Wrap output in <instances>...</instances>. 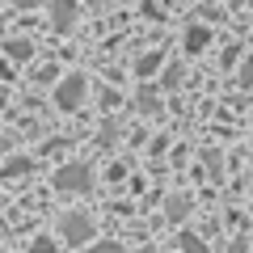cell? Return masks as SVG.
Listing matches in <instances>:
<instances>
[{
  "label": "cell",
  "mask_w": 253,
  "mask_h": 253,
  "mask_svg": "<svg viewBox=\"0 0 253 253\" xmlns=\"http://www.w3.org/2000/svg\"><path fill=\"white\" fill-rule=\"evenodd\" d=\"M55 186H59V190H89L93 177H89L84 165H63V169L55 173Z\"/></svg>",
  "instance_id": "obj_3"
},
{
  "label": "cell",
  "mask_w": 253,
  "mask_h": 253,
  "mask_svg": "<svg viewBox=\"0 0 253 253\" xmlns=\"http://www.w3.org/2000/svg\"><path fill=\"white\" fill-rule=\"evenodd\" d=\"M89 253H123V245H114V241H101V245H93Z\"/></svg>",
  "instance_id": "obj_9"
},
{
  "label": "cell",
  "mask_w": 253,
  "mask_h": 253,
  "mask_svg": "<svg viewBox=\"0 0 253 253\" xmlns=\"http://www.w3.org/2000/svg\"><path fill=\"white\" fill-rule=\"evenodd\" d=\"M55 101H59V110H76L84 101V76H68V81L55 84Z\"/></svg>",
  "instance_id": "obj_2"
},
{
  "label": "cell",
  "mask_w": 253,
  "mask_h": 253,
  "mask_svg": "<svg viewBox=\"0 0 253 253\" xmlns=\"http://www.w3.org/2000/svg\"><path fill=\"white\" fill-rule=\"evenodd\" d=\"M181 249H186V253H207V245L194 241V236H181Z\"/></svg>",
  "instance_id": "obj_8"
},
{
  "label": "cell",
  "mask_w": 253,
  "mask_h": 253,
  "mask_svg": "<svg viewBox=\"0 0 253 253\" xmlns=\"http://www.w3.org/2000/svg\"><path fill=\"white\" fill-rule=\"evenodd\" d=\"M72 21V4H55V26H68Z\"/></svg>",
  "instance_id": "obj_7"
},
{
  "label": "cell",
  "mask_w": 253,
  "mask_h": 253,
  "mask_svg": "<svg viewBox=\"0 0 253 253\" xmlns=\"http://www.w3.org/2000/svg\"><path fill=\"white\" fill-rule=\"evenodd\" d=\"M26 173H30L26 161H9V165H4V177H26Z\"/></svg>",
  "instance_id": "obj_6"
},
{
  "label": "cell",
  "mask_w": 253,
  "mask_h": 253,
  "mask_svg": "<svg viewBox=\"0 0 253 253\" xmlns=\"http://www.w3.org/2000/svg\"><path fill=\"white\" fill-rule=\"evenodd\" d=\"M59 236L68 245H84V241H93V224H89V215H81V211H72V215H63L59 219Z\"/></svg>",
  "instance_id": "obj_1"
},
{
  "label": "cell",
  "mask_w": 253,
  "mask_h": 253,
  "mask_svg": "<svg viewBox=\"0 0 253 253\" xmlns=\"http://www.w3.org/2000/svg\"><path fill=\"white\" fill-rule=\"evenodd\" d=\"M186 46H190V51H203V46H207V30H203V26H194V30L186 34Z\"/></svg>",
  "instance_id": "obj_4"
},
{
  "label": "cell",
  "mask_w": 253,
  "mask_h": 253,
  "mask_svg": "<svg viewBox=\"0 0 253 253\" xmlns=\"http://www.w3.org/2000/svg\"><path fill=\"white\" fill-rule=\"evenodd\" d=\"M9 51L17 55V59H26V55H30V42H9Z\"/></svg>",
  "instance_id": "obj_10"
},
{
  "label": "cell",
  "mask_w": 253,
  "mask_h": 253,
  "mask_svg": "<svg viewBox=\"0 0 253 253\" xmlns=\"http://www.w3.org/2000/svg\"><path fill=\"white\" fill-rule=\"evenodd\" d=\"M4 148H9V144H4V139H0V152H4Z\"/></svg>",
  "instance_id": "obj_11"
},
{
  "label": "cell",
  "mask_w": 253,
  "mask_h": 253,
  "mask_svg": "<svg viewBox=\"0 0 253 253\" xmlns=\"http://www.w3.org/2000/svg\"><path fill=\"white\" fill-rule=\"evenodd\" d=\"M186 211H190V199H186V194H177V199H169V219H181Z\"/></svg>",
  "instance_id": "obj_5"
}]
</instances>
